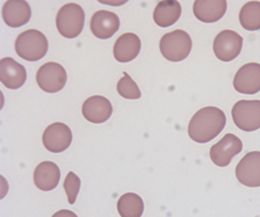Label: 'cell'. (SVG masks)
Listing matches in <instances>:
<instances>
[{"mask_svg": "<svg viewBox=\"0 0 260 217\" xmlns=\"http://www.w3.org/2000/svg\"><path fill=\"white\" fill-rule=\"evenodd\" d=\"M225 113L218 107L207 106L199 109L188 124L189 137L197 143L214 139L225 127Z\"/></svg>", "mask_w": 260, "mask_h": 217, "instance_id": "1", "label": "cell"}, {"mask_svg": "<svg viewBox=\"0 0 260 217\" xmlns=\"http://www.w3.org/2000/svg\"><path fill=\"white\" fill-rule=\"evenodd\" d=\"M14 46L19 57L27 61H37L47 53L48 41L42 32L28 29L17 36Z\"/></svg>", "mask_w": 260, "mask_h": 217, "instance_id": "2", "label": "cell"}, {"mask_svg": "<svg viewBox=\"0 0 260 217\" xmlns=\"http://www.w3.org/2000/svg\"><path fill=\"white\" fill-rule=\"evenodd\" d=\"M192 48V40L190 35L184 30H176L164 34L160 42L159 49L163 57L169 61L179 62L188 57Z\"/></svg>", "mask_w": 260, "mask_h": 217, "instance_id": "3", "label": "cell"}, {"mask_svg": "<svg viewBox=\"0 0 260 217\" xmlns=\"http://www.w3.org/2000/svg\"><path fill=\"white\" fill-rule=\"evenodd\" d=\"M84 20L82 7L76 3H67L57 12L56 27L63 37L75 38L82 32Z\"/></svg>", "mask_w": 260, "mask_h": 217, "instance_id": "4", "label": "cell"}, {"mask_svg": "<svg viewBox=\"0 0 260 217\" xmlns=\"http://www.w3.org/2000/svg\"><path fill=\"white\" fill-rule=\"evenodd\" d=\"M235 125L243 131H255L260 128V100H239L232 107Z\"/></svg>", "mask_w": 260, "mask_h": 217, "instance_id": "5", "label": "cell"}, {"mask_svg": "<svg viewBox=\"0 0 260 217\" xmlns=\"http://www.w3.org/2000/svg\"><path fill=\"white\" fill-rule=\"evenodd\" d=\"M67 73L64 67L56 62H46L36 73V82L40 89L47 93L60 91L66 84Z\"/></svg>", "mask_w": 260, "mask_h": 217, "instance_id": "6", "label": "cell"}, {"mask_svg": "<svg viewBox=\"0 0 260 217\" xmlns=\"http://www.w3.org/2000/svg\"><path fill=\"white\" fill-rule=\"evenodd\" d=\"M243 38L233 30L220 31L213 41V52L221 61L234 60L241 52Z\"/></svg>", "mask_w": 260, "mask_h": 217, "instance_id": "7", "label": "cell"}, {"mask_svg": "<svg viewBox=\"0 0 260 217\" xmlns=\"http://www.w3.org/2000/svg\"><path fill=\"white\" fill-rule=\"evenodd\" d=\"M242 147V141L236 135L228 133L217 143L212 145L210 148V158L215 165L225 167L234 156L241 152Z\"/></svg>", "mask_w": 260, "mask_h": 217, "instance_id": "8", "label": "cell"}, {"mask_svg": "<svg viewBox=\"0 0 260 217\" xmlns=\"http://www.w3.org/2000/svg\"><path fill=\"white\" fill-rule=\"evenodd\" d=\"M72 141L70 128L62 122H55L46 127L42 135L44 147L52 153L65 151Z\"/></svg>", "mask_w": 260, "mask_h": 217, "instance_id": "9", "label": "cell"}, {"mask_svg": "<svg viewBox=\"0 0 260 217\" xmlns=\"http://www.w3.org/2000/svg\"><path fill=\"white\" fill-rule=\"evenodd\" d=\"M237 180L247 187L260 186V151L244 155L235 169Z\"/></svg>", "mask_w": 260, "mask_h": 217, "instance_id": "10", "label": "cell"}, {"mask_svg": "<svg viewBox=\"0 0 260 217\" xmlns=\"http://www.w3.org/2000/svg\"><path fill=\"white\" fill-rule=\"evenodd\" d=\"M233 86L237 92L255 94L260 91V64L251 62L241 66L233 79Z\"/></svg>", "mask_w": 260, "mask_h": 217, "instance_id": "11", "label": "cell"}, {"mask_svg": "<svg viewBox=\"0 0 260 217\" xmlns=\"http://www.w3.org/2000/svg\"><path fill=\"white\" fill-rule=\"evenodd\" d=\"M25 67L11 57L0 60V81L8 89H18L26 81Z\"/></svg>", "mask_w": 260, "mask_h": 217, "instance_id": "12", "label": "cell"}, {"mask_svg": "<svg viewBox=\"0 0 260 217\" xmlns=\"http://www.w3.org/2000/svg\"><path fill=\"white\" fill-rule=\"evenodd\" d=\"M113 108L110 101L100 95L88 97L82 104V114L84 118L92 123H103L107 121Z\"/></svg>", "mask_w": 260, "mask_h": 217, "instance_id": "13", "label": "cell"}, {"mask_svg": "<svg viewBox=\"0 0 260 217\" xmlns=\"http://www.w3.org/2000/svg\"><path fill=\"white\" fill-rule=\"evenodd\" d=\"M119 17L108 10H98L90 20V29L99 39H108L119 29Z\"/></svg>", "mask_w": 260, "mask_h": 217, "instance_id": "14", "label": "cell"}, {"mask_svg": "<svg viewBox=\"0 0 260 217\" xmlns=\"http://www.w3.org/2000/svg\"><path fill=\"white\" fill-rule=\"evenodd\" d=\"M31 17V9L26 1L9 0L2 7V18L9 27L17 28L25 25Z\"/></svg>", "mask_w": 260, "mask_h": 217, "instance_id": "15", "label": "cell"}, {"mask_svg": "<svg viewBox=\"0 0 260 217\" xmlns=\"http://www.w3.org/2000/svg\"><path fill=\"white\" fill-rule=\"evenodd\" d=\"M33 180L38 189L51 191L59 183L60 169L52 161H43L36 166L33 173Z\"/></svg>", "mask_w": 260, "mask_h": 217, "instance_id": "16", "label": "cell"}, {"mask_svg": "<svg viewBox=\"0 0 260 217\" xmlns=\"http://www.w3.org/2000/svg\"><path fill=\"white\" fill-rule=\"evenodd\" d=\"M141 49L140 38L135 34L127 32L117 38L113 47L114 58L118 62L132 61L137 57Z\"/></svg>", "mask_w": 260, "mask_h": 217, "instance_id": "17", "label": "cell"}, {"mask_svg": "<svg viewBox=\"0 0 260 217\" xmlns=\"http://www.w3.org/2000/svg\"><path fill=\"white\" fill-rule=\"evenodd\" d=\"M228 9L225 0L216 1H195L193 3V13L195 17L205 23H213L220 20Z\"/></svg>", "mask_w": 260, "mask_h": 217, "instance_id": "18", "label": "cell"}, {"mask_svg": "<svg viewBox=\"0 0 260 217\" xmlns=\"http://www.w3.org/2000/svg\"><path fill=\"white\" fill-rule=\"evenodd\" d=\"M181 15V5L178 1H160L153 12L154 22L160 27L173 25Z\"/></svg>", "mask_w": 260, "mask_h": 217, "instance_id": "19", "label": "cell"}, {"mask_svg": "<svg viewBox=\"0 0 260 217\" xmlns=\"http://www.w3.org/2000/svg\"><path fill=\"white\" fill-rule=\"evenodd\" d=\"M117 210L121 217H141L144 210L143 200L136 193H125L117 201Z\"/></svg>", "mask_w": 260, "mask_h": 217, "instance_id": "20", "label": "cell"}, {"mask_svg": "<svg viewBox=\"0 0 260 217\" xmlns=\"http://www.w3.org/2000/svg\"><path fill=\"white\" fill-rule=\"evenodd\" d=\"M241 26L248 31L260 29V2L249 1L245 3L239 12Z\"/></svg>", "mask_w": 260, "mask_h": 217, "instance_id": "21", "label": "cell"}, {"mask_svg": "<svg viewBox=\"0 0 260 217\" xmlns=\"http://www.w3.org/2000/svg\"><path fill=\"white\" fill-rule=\"evenodd\" d=\"M117 92L126 99H139L141 97L138 85L127 72H124L123 77L117 82Z\"/></svg>", "mask_w": 260, "mask_h": 217, "instance_id": "22", "label": "cell"}, {"mask_svg": "<svg viewBox=\"0 0 260 217\" xmlns=\"http://www.w3.org/2000/svg\"><path fill=\"white\" fill-rule=\"evenodd\" d=\"M63 186H64L65 192L67 194L68 202L70 204H74L81 186L80 178L74 172L70 171L65 177Z\"/></svg>", "mask_w": 260, "mask_h": 217, "instance_id": "23", "label": "cell"}, {"mask_svg": "<svg viewBox=\"0 0 260 217\" xmlns=\"http://www.w3.org/2000/svg\"><path fill=\"white\" fill-rule=\"evenodd\" d=\"M52 217H78L73 211H71V210H66V209H63V210H59V211H57V212H55Z\"/></svg>", "mask_w": 260, "mask_h": 217, "instance_id": "24", "label": "cell"}]
</instances>
